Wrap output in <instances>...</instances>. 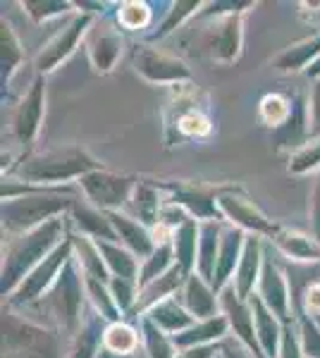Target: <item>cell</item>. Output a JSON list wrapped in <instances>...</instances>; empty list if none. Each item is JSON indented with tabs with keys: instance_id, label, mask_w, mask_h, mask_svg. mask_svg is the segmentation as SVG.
<instances>
[{
	"instance_id": "23",
	"label": "cell",
	"mask_w": 320,
	"mask_h": 358,
	"mask_svg": "<svg viewBox=\"0 0 320 358\" xmlns=\"http://www.w3.org/2000/svg\"><path fill=\"white\" fill-rule=\"evenodd\" d=\"M199 236H201V222L194 217H187L177 229L172 232V251L174 263L187 275L196 273V258H199Z\"/></svg>"
},
{
	"instance_id": "25",
	"label": "cell",
	"mask_w": 320,
	"mask_h": 358,
	"mask_svg": "<svg viewBox=\"0 0 320 358\" xmlns=\"http://www.w3.org/2000/svg\"><path fill=\"white\" fill-rule=\"evenodd\" d=\"M98 251H101L103 261H106V268L110 277H118V280L132 282V285H139V273H141V261L125 246H118L113 241H96Z\"/></svg>"
},
{
	"instance_id": "7",
	"label": "cell",
	"mask_w": 320,
	"mask_h": 358,
	"mask_svg": "<svg viewBox=\"0 0 320 358\" xmlns=\"http://www.w3.org/2000/svg\"><path fill=\"white\" fill-rule=\"evenodd\" d=\"M218 210L223 222L239 227L242 232H249L253 236H265V239H275L280 234V224H275L267 215L260 213L258 206H253V201H249L246 196L237 192H220L218 194Z\"/></svg>"
},
{
	"instance_id": "45",
	"label": "cell",
	"mask_w": 320,
	"mask_h": 358,
	"mask_svg": "<svg viewBox=\"0 0 320 358\" xmlns=\"http://www.w3.org/2000/svg\"><path fill=\"white\" fill-rule=\"evenodd\" d=\"M25 8H27V15L32 17V20L46 22L48 17L67 13L72 5H69V3H41V0H32V3H25Z\"/></svg>"
},
{
	"instance_id": "2",
	"label": "cell",
	"mask_w": 320,
	"mask_h": 358,
	"mask_svg": "<svg viewBox=\"0 0 320 358\" xmlns=\"http://www.w3.org/2000/svg\"><path fill=\"white\" fill-rule=\"evenodd\" d=\"M77 196L69 187H36L32 194H25L20 199L3 201V227L10 234H25L41 227L53 217H60L62 213L72 210L77 203Z\"/></svg>"
},
{
	"instance_id": "9",
	"label": "cell",
	"mask_w": 320,
	"mask_h": 358,
	"mask_svg": "<svg viewBox=\"0 0 320 358\" xmlns=\"http://www.w3.org/2000/svg\"><path fill=\"white\" fill-rule=\"evenodd\" d=\"M160 189L165 194V203L184 208L194 220H203V222L223 220L218 210V194L213 189H203L187 182L160 184Z\"/></svg>"
},
{
	"instance_id": "50",
	"label": "cell",
	"mask_w": 320,
	"mask_h": 358,
	"mask_svg": "<svg viewBox=\"0 0 320 358\" xmlns=\"http://www.w3.org/2000/svg\"><path fill=\"white\" fill-rule=\"evenodd\" d=\"M220 354H223V358H253L251 351L237 342V339H227V342L220 346Z\"/></svg>"
},
{
	"instance_id": "54",
	"label": "cell",
	"mask_w": 320,
	"mask_h": 358,
	"mask_svg": "<svg viewBox=\"0 0 320 358\" xmlns=\"http://www.w3.org/2000/svg\"><path fill=\"white\" fill-rule=\"evenodd\" d=\"M218 358H223V354H220V356H218Z\"/></svg>"
},
{
	"instance_id": "17",
	"label": "cell",
	"mask_w": 320,
	"mask_h": 358,
	"mask_svg": "<svg viewBox=\"0 0 320 358\" xmlns=\"http://www.w3.org/2000/svg\"><path fill=\"white\" fill-rule=\"evenodd\" d=\"M263 256H265V248L260 236L249 234L246 244H244L239 268L235 273V282H232L235 292L239 294V299H244V301H249L253 296V287H258L260 270H263Z\"/></svg>"
},
{
	"instance_id": "6",
	"label": "cell",
	"mask_w": 320,
	"mask_h": 358,
	"mask_svg": "<svg viewBox=\"0 0 320 358\" xmlns=\"http://www.w3.org/2000/svg\"><path fill=\"white\" fill-rule=\"evenodd\" d=\"M137 182L139 179L134 177L113 175V172L106 170H94L79 179V189L84 194L86 203H91L103 213H110V210H120L125 203H130Z\"/></svg>"
},
{
	"instance_id": "21",
	"label": "cell",
	"mask_w": 320,
	"mask_h": 358,
	"mask_svg": "<svg viewBox=\"0 0 320 358\" xmlns=\"http://www.w3.org/2000/svg\"><path fill=\"white\" fill-rule=\"evenodd\" d=\"M72 215L74 227L79 229V234L89 236L94 241H118V232H115L113 222H110L108 213L98 210L91 203H84V201H77L69 210Z\"/></svg>"
},
{
	"instance_id": "44",
	"label": "cell",
	"mask_w": 320,
	"mask_h": 358,
	"mask_svg": "<svg viewBox=\"0 0 320 358\" xmlns=\"http://www.w3.org/2000/svg\"><path fill=\"white\" fill-rule=\"evenodd\" d=\"M277 358H306L301 351V339H299V327H294V322H284L282 327V344H280V356Z\"/></svg>"
},
{
	"instance_id": "22",
	"label": "cell",
	"mask_w": 320,
	"mask_h": 358,
	"mask_svg": "<svg viewBox=\"0 0 320 358\" xmlns=\"http://www.w3.org/2000/svg\"><path fill=\"white\" fill-rule=\"evenodd\" d=\"M144 315H146L148 320L158 327V330L170 334V337H174V334L184 332V330H189L191 325H196V322H199L187 308H184L182 301H179L177 296H170V299H165V301H158L155 306H151Z\"/></svg>"
},
{
	"instance_id": "52",
	"label": "cell",
	"mask_w": 320,
	"mask_h": 358,
	"mask_svg": "<svg viewBox=\"0 0 320 358\" xmlns=\"http://www.w3.org/2000/svg\"><path fill=\"white\" fill-rule=\"evenodd\" d=\"M96 358H127V356H118V354H113V351H108L106 346H103L101 351H98V356Z\"/></svg>"
},
{
	"instance_id": "5",
	"label": "cell",
	"mask_w": 320,
	"mask_h": 358,
	"mask_svg": "<svg viewBox=\"0 0 320 358\" xmlns=\"http://www.w3.org/2000/svg\"><path fill=\"white\" fill-rule=\"evenodd\" d=\"M72 256H74V244H72V234H69L67 239L50 253V256H46L43 261L25 277V282H22V285L13 292V296H10V303L13 306L39 303L41 299L50 292V287H53L55 280L60 277L62 268L72 261Z\"/></svg>"
},
{
	"instance_id": "46",
	"label": "cell",
	"mask_w": 320,
	"mask_h": 358,
	"mask_svg": "<svg viewBox=\"0 0 320 358\" xmlns=\"http://www.w3.org/2000/svg\"><path fill=\"white\" fill-rule=\"evenodd\" d=\"M320 136V79L311 86V98H308V141Z\"/></svg>"
},
{
	"instance_id": "37",
	"label": "cell",
	"mask_w": 320,
	"mask_h": 358,
	"mask_svg": "<svg viewBox=\"0 0 320 358\" xmlns=\"http://www.w3.org/2000/svg\"><path fill=\"white\" fill-rule=\"evenodd\" d=\"M141 342L146 346L148 358H177L179 354L170 334L158 330L146 315H141Z\"/></svg>"
},
{
	"instance_id": "34",
	"label": "cell",
	"mask_w": 320,
	"mask_h": 358,
	"mask_svg": "<svg viewBox=\"0 0 320 358\" xmlns=\"http://www.w3.org/2000/svg\"><path fill=\"white\" fill-rule=\"evenodd\" d=\"M170 268H174V251H172V241L170 244H160L155 246V251L151 253L146 261L141 263V273H139V292L146 289L148 285H153L158 277H162Z\"/></svg>"
},
{
	"instance_id": "51",
	"label": "cell",
	"mask_w": 320,
	"mask_h": 358,
	"mask_svg": "<svg viewBox=\"0 0 320 358\" xmlns=\"http://www.w3.org/2000/svg\"><path fill=\"white\" fill-rule=\"evenodd\" d=\"M306 74H308V77H311V79H313V82H316V79H320V57H318V60H316V62H313V65H311V67H308V69H306Z\"/></svg>"
},
{
	"instance_id": "42",
	"label": "cell",
	"mask_w": 320,
	"mask_h": 358,
	"mask_svg": "<svg viewBox=\"0 0 320 358\" xmlns=\"http://www.w3.org/2000/svg\"><path fill=\"white\" fill-rule=\"evenodd\" d=\"M199 8H201V3H196V0H189V3H174L170 15H167V20L162 22V27L155 34H151V41H160V38H165L167 34H172L174 29L182 24L189 15H194Z\"/></svg>"
},
{
	"instance_id": "41",
	"label": "cell",
	"mask_w": 320,
	"mask_h": 358,
	"mask_svg": "<svg viewBox=\"0 0 320 358\" xmlns=\"http://www.w3.org/2000/svg\"><path fill=\"white\" fill-rule=\"evenodd\" d=\"M299 339L306 358H320V325L311 313H299Z\"/></svg>"
},
{
	"instance_id": "32",
	"label": "cell",
	"mask_w": 320,
	"mask_h": 358,
	"mask_svg": "<svg viewBox=\"0 0 320 358\" xmlns=\"http://www.w3.org/2000/svg\"><path fill=\"white\" fill-rule=\"evenodd\" d=\"M120 53H122V38H120V34H115V31L101 34L89 48L91 65H94L96 72H101V74H108L110 69L115 67Z\"/></svg>"
},
{
	"instance_id": "24",
	"label": "cell",
	"mask_w": 320,
	"mask_h": 358,
	"mask_svg": "<svg viewBox=\"0 0 320 358\" xmlns=\"http://www.w3.org/2000/svg\"><path fill=\"white\" fill-rule=\"evenodd\" d=\"M227 332H230V320L220 313L211 317V320H199L196 325H191L189 330L174 334L172 344L177 346V351H184V349H191V346L215 344L218 339H225Z\"/></svg>"
},
{
	"instance_id": "30",
	"label": "cell",
	"mask_w": 320,
	"mask_h": 358,
	"mask_svg": "<svg viewBox=\"0 0 320 358\" xmlns=\"http://www.w3.org/2000/svg\"><path fill=\"white\" fill-rule=\"evenodd\" d=\"M318 57H320V31L313 34L311 38H304V41L284 48L275 57V67L280 72H301V69L306 72Z\"/></svg>"
},
{
	"instance_id": "4",
	"label": "cell",
	"mask_w": 320,
	"mask_h": 358,
	"mask_svg": "<svg viewBox=\"0 0 320 358\" xmlns=\"http://www.w3.org/2000/svg\"><path fill=\"white\" fill-rule=\"evenodd\" d=\"M84 275H81L77 261H69L62 268L60 277L55 280V285L50 287V292L46 294V303L50 308V315L65 327L67 332H77L81 325V310H84Z\"/></svg>"
},
{
	"instance_id": "12",
	"label": "cell",
	"mask_w": 320,
	"mask_h": 358,
	"mask_svg": "<svg viewBox=\"0 0 320 358\" xmlns=\"http://www.w3.org/2000/svg\"><path fill=\"white\" fill-rule=\"evenodd\" d=\"M256 294L258 299L263 301L267 308L272 310L282 322H292V308H289V285H287V277L280 270V265L270 258V253L265 251L263 256V270H260V280L258 287H256Z\"/></svg>"
},
{
	"instance_id": "3",
	"label": "cell",
	"mask_w": 320,
	"mask_h": 358,
	"mask_svg": "<svg viewBox=\"0 0 320 358\" xmlns=\"http://www.w3.org/2000/svg\"><path fill=\"white\" fill-rule=\"evenodd\" d=\"M94 170H101V167L89 153L77 146H67L57 148V151L29 155L17 167V175L34 187H57L67 179H81Z\"/></svg>"
},
{
	"instance_id": "14",
	"label": "cell",
	"mask_w": 320,
	"mask_h": 358,
	"mask_svg": "<svg viewBox=\"0 0 320 358\" xmlns=\"http://www.w3.org/2000/svg\"><path fill=\"white\" fill-rule=\"evenodd\" d=\"M244 8H251V3H246ZM242 13L244 10H235V13H227L213 22V31L208 36V48H211V53L218 62H235L239 57Z\"/></svg>"
},
{
	"instance_id": "10",
	"label": "cell",
	"mask_w": 320,
	"mask_h": 358,
	"mask_svg": "<svg viewBox=\"0 0 320 358\" xmlns=\"http://www.w3.org/2000/svg\"><path fill=\"white\" fill-rule=\"evenodd\" d=\"M220 310H223V315L230 320V330L235 332L237 342L246 346L253 358H265L263 351H260L258 337H256L251 303L239 299V294L235 292L232 285L220 292Z\"/></svg>"
},
{
	"instance_id": "20",
	"label": "cell",
	"mask_w": 320,
	"mask_h": 358,
	"mask_svg": "<svg viewBox=\"0 0 320 358\" xmlns=\"http://www.w3.org/2000/svg\"><path fill=\"white\" fill-rule=\"evenodd\" d=\"M165 206V196H162L160 184L146 182V179H139L137 187L132 192L130 208L134 215L141 224H146L148 229H153L160 222V213Z\"/></svg>"
},
{
	"instance_id": "43",
	"label": "cell",
	"mask_w": 320,
	"mask_h": 358,
	"mask_svg": "<svg viewBox=\"0 0 320 358\" xmlns=\"http://www.w3.org/2000/svg\"><path fill=\"white\" fill-rule=\"evenodd\" d=\"M110 294H113L115 303H118L120 313L127 315L130 313L132 306H137V299H139V287L132 285V282H125V280H118V277H113L108 285Z\"/></svg>"
},
{
	"instance_id": "39",
	"label": "cell",
	"mask_w": 320,
	"mask_h": 358,
	"mask_svg": "<svg viewBox=\"0 0 320 358\" xmlns=\"http://www.w3.org/2000/svg\"><path fill=\"white\" fill-rule=\"evenodd\" d=\"M0 41H3V84L10 82L13 72L17 69V65L22 62V48L20 41H17L13 27L3 20V31H0Z\"/></svg>"
},
{
	"instance_id": "48",
	"label": "cell",
	"mask_w": 320,
	"mask_h": 358,
	"mask_svg": "<svg viewBox=\"0 0 320 358\" xmlns=\"http://www.w3.org/2000/svg\"><path fill=\"white\" fill-rule=\"evenodd\" d=\"M304 308L306 313L320 315V282H311L304 289Z\"/></svg>"
},
{
	"instance_id": "47",
	"label": "cell",
	"mask_w": 320,
	"mask_h": 358,
	"mask_svg": "<svg viewBox=\"0 0 320 358\" xmlns=\"http://www.w3.org/2000/svg\"><path fill=\"white\" fill-rule=\"evenodd\" d=\"M308 215H311V232L320 241V170H318V175H316V184H313V192H311Z\"/></svg>"
},
{
	"instance_id": "11",
	"label": "cell",
	"mask_w": 320,
	"mask_h": 358,
	"mask_svg": "<svg viewBox=\"0 0 320 358\" xmlns=\"http://www.w3.org/2000/svg\"><path fill=\"white\" fill-rule=\"evenodd\" d=\"M91 24V15L84 13V15H74L72 22L62 29L60 34H55L53 41H48L43 45V50L36 55V60H34V65H36V72L43 77V74L53 72V69L60 65V62H65L69 55L74 53V48L79 45L81 36L86 34V29Z\"/></svg>"
},
{
	"instance_id": "40",
	"label": "cell",
	"mask_w": 320,
	"mask_h": 358,
	"mask_svg": "<svg viewBox=\"0 0 320 358\" xmlns=\"http://www.w3.org/2000/svg\"><path fill=\"white\" fill-rule=\"evenodd\" d=\"M320 170V136L311 138L304 148H299L289 158V172L292 175H306V172Z\"/></svg>"
},
{
	"instance_id": "29",
	"label": "cell",
	"mask_w": 320,
	"mask_h": 358,
	"mask_svg": "<svg viewBox=\"0 0 320 358\" xmlns=\"http://www.w3.org/2000/svg\"><path fill=\"white\" fill-rule=\"evenodd\" d=\"M272 244H275L277 251L284 253L287 258H294V261H301V263L320 261V241L316 236H308V234L282 227L280 234L272 239Z\"/></svg>"
},
{
	"instance_id": "28",
	"label": "cell",
	"mask_w": 320,
	"mask_h": 358,
	"mask_svg": "<svg viewBox=\"0 0 320 358\" xmlns=\"http://www.w3.org/2000/svg\"><path fill=\"white\" fill-rule=\"evenodd\" d=\"M108 325V320H103L94 308H89V315L81 317L72 358H96L98 351L103 349V334H106Z\"/></svg>"
},
{
	"instance_id": "8",
	"label": "cell",
	"mask_w": 320,
	"mask_h": 358,
	"mask_svg": "<svg viewBox=\"0 0 320 358\" xmlns=\"http://www.w3.org/2000/svg\"><path fill=\"white\" fill-rule=\"evenodd\" d=\"M134 69L141 74L144 79H148L151 84H184L191 82V72L182 60L172 55H165L148 45H139L134 50Z\"/></svg>"
},
{
	"instance_id": "38",
	"label": "cell",
	"mask_w": 320,
	"mask_h": 358,
	"mask_svg": "<svg viewBox=\"0 0 320 358\" xmlns=\"http://www.w3.org/2000/svg\"><path fill=\"white\" fill-rule=\"evenodd\" d=\"M151 20H153V13L146 3L127 0V3L118 5V24L127 31H141L151 24Z\"/></svg>"
},
{
	"instance_id": "1",
	"label": "cell",
	"mask_w": 320,
	"mask_h": 358,
	"mask_svg": "<svg viewBox=\"0 0 320 358\" xmlns=\"http://www.w3.org/2000/svg\"><path fill=\"white\" fill-rule=\"evenodd\" d=\"M67 222L65 217H53L41 227L32 232L17 234L10 239L8 251H5L3 261V282H0V292L3 296H13V292L25 282V277L32 273L46 256L55 251L62 241L67 239Z\"/></svg>"
},
{
	"instance_id": "36",
	"label": "cell",
	"mask_w": 320,
	"mask_h": 358,
	"mask_svg": "<svg viewBox=\"0 0 320 358\" xmlns=\"http://www.w3.org/2000/svg\"><path fill=\"white\" fill-rule=\"evenodd\" d=\"M84 287H86V296H89L91 308H94L103 320L120 322L122 313H120L118 303H115L113 294L108 289V285H103V282H98V280H91V277H84Z\"/></svg>"
},
{
	"instance_id": "31",
	"label": "cell",
	"mask_w": 320,
	"mask_h": 358,
	"mask_svg": "<svg viewBox=\"0 0 320 358\" xmlns=\"http://www.w3.org/2000/svg\"><path fill=\"white\" fill-rule=\"evenodd\" d=\"M177 106H179V115L172 120V129H177L182 136L189 138H203L211 134L213 124L211 117L201 110V108H184L187 106V96H179L177 98Z\"/></svg>"
},
{
	"instance_id": "49",
	"label": "cell",
	"mask_w": 320,
	"mask_h": 358,
	"mask_svg": "<svg viewBox=\"0 0 320 358\" xmlns=\"http://www.w3.org/2000/svg\"><path fill=\"white\" fill-rule=\"evenodd\" d=\"M220 346L218 344H203V346H191V349L179 351L177 358H218Z\"/></svg>"
},
{
	"instance_id": "33",
	"label": "cell",
	"mask_w": 320,
	"mask_h": 358,
	"mask_svg": "<svg viewBox=\"0 0 320 358\" xmlns=\"http://www.w3.org/2000/svg\"><path fill=\"white\" fill-rule=\"evenodd\" d=\"M292 113H294V98L284 94H267L258 103V115L263 120V124L272 127L275 131H280L292 120Z\"/></svg>"
},
{
	"instance_id": "16",
	"label": "cell",
	"mask_w": 320,
	"mask_h": 358,
	"mask_svg": "<svg viewBox=\"0 0 320 358\" xmlns=\"http://www.w3.org/2000/svg\"><path fill=\"white\" fill-rule=\"evenodd\" d=\"M108 217H110V222H113L115 232H118L120 246L130 248L141 263L155 251L153 234H151V229L146 224L139 222L137 217L127 215V213H122V210H110Z\"/></svg>"
},
{
	"instance_id": "53",
	"label": "cell",
	"mask_w": 320,
	"mask_h": 358,
	"mask_svg": "<svg viewBox=\"0 0 320 358\" xmlns=\"http://www.w3.org/2000/svg\"><path fill=\"white\" fill-rule=\"evenodd\" d=\"M313 317H316V322H318V325H320V315H313Z\"/></svg>"
},
{
	"instance_id": "35",
	"label": "cell",
	"mask_w": 320,
	"mask_h": 358,
	"mask_svg": "<svg viewBox=\"0 0 320 358\" xmlns=\"http://www.w3.org/2000/svg\"><path fill=\"white\" fill-rule=\"evenodd\" d=\"M139 337L141 334L134 330L132 325H127V322H110L106 327V334H103V346L118 356L132 358L134 351L139 349Z\"/></svg>"
},
{
	"instance_id": "26",
	"label": "cell",
	"mask_w": 320,
	"mask_h": 358,
	"mask_svg": "<svg viewBox=\"0 0 320 358\" xmlns=\"http://www.w3.org/2000/svg\"><path fill=\"white\" fill-rule=\"evenodd\" d=\"M220 239H223V227L220 220L201 222V236H199V258H196V273H199L208 285H213L215 265H218L220 253Z\"/></svg>"
},
{
	"instance_id": "13",
	"label": "cell",
	"mask_w": 320,
	"mask_h": 358,
	"mask_svg": "<svg viewBox=\"0 0 320 358\" xmlns=\"http://www.w3.org/2000/svg\"><path fill=\"white\" fill-rule=\"evenodd\" d=\"M43 103H46V82L39 74L13 115V136L20 143H32L34 136L39 134L41 120H43Z\"/></svg>"
},
{
	"instance_id": "19",
	"label": "cell",
	"mask_w": 320,
	"mask_h": 358,
	"mask_svg": "<svg viewBox=\"0 0 320 358\" xmlns=\"http://www.w3.org/2000/svg\"><path fill=\"white\" fill-rule=\"evenodd\" d=\"M249 303H251V310H253V325H256V337H258L260 351H263L265 358H277L280 356L284 322L260 301L258 294H253V296L249 299Z\"/></svg>"
},
{
	"instance_id": "18",
	"label": "cell",
	"mask_w": 320,
	"mask_h": 358,
	"mask_svg": "<svg viewBox=\"0 0 320 358\" xmlns=\"http://www.w3.org/2000/svg\"><path fill=\"white\" fill-rule=\"evenodd\" d=\"M179 301L196 320H211V317L220 315V296L199 273H191L184 280V287L179 289Z\"/></svg>"
},
{
	"instance_id": "27",
	"label": "cell",
	"mask_w": 320,
	"mask_h": 358,
	"mask_svg": "<svg viewBox=\"0 0 320 358\" xmlns=\"http://www.w3.org/2000/svg\"><path fill=\"white\" fill-rule=\"evenodd\" d=\"M72 244H74V261H77L81 275L103 282V285H110L113 277L108 273L106 261H103L96 241L84 234H72Z\"/></svg>"
},
{
	"instance_id": "15",
	"label": "cell",
	"mask_w": 320,
	"mask_h": 358,
	"mask_svg": "<svg viewBox=\"0 0 320 358\" xmlns=\"http://www.w3.org/2000/svg\"><path fill=\"white\" fill-rule=\"evenodd\" d=\"M244 244H246V232H242L239 227H232V224L223 227L218 265H215V277H213V285H211L218 296L225 287H230L232 282H235V273H237V268H239Z\"/></svg>"
}]
</instances>
